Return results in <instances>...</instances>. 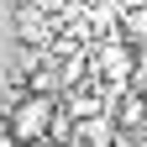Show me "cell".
I'll list each match as a JSON object with an SVG mask.
<instances>
[{
    "label": "cell",
    "instance_id": "cell-1",
    "mask_svg": "<svg viewBox=\"0 0 147 147\" xmlns=\"http://www.w3.org/2000/svg\"><path fill=\"white\" fill-rule=\"evenodd\" d=\"M53 116H58V100H47V95H26V100L5 116V126L16 131V142H21V147H32V142H42V137L53 131Z\"/></svg>",
    "mask_w": 147,
    "mask_h": 147
},
{
    "label": "cell",
    "instance_id": "cell-2",
    "mask_svg": "<svg viewBox=\"0 0 147 147\" xmlns=\"http://www.w3.org/2000/svg\"><path fill=\"white\" fill-rule=\"evenodd\" d=\"M110 121H116V131H121V137L147 131V95H137V89H121V95L110 100Z\"/></svg>",
    "mask_w": 147,
    "mask_h": 147
},
{
    "label": "cell",
    "instance_id": "cell-3",
    "mask_svg": "<svg viewBox=\"0 0 147 147\" xmlns=\"http://www.w3.org/2000/svg\"><path fill=\"white\" fill-rule=\"evenodd\" d=\"M74 147H121V131H116V121H110V110L74 121Z\"/></svg>",
    "mask_w": 147,
    "mask_h": 147
},
{
    "label": "cell",
    "instance_id": "cell-4",
    "mask_svg": "<svg viewBox=\"0 0 147 147\" xmlns=\"http://www.w3.org/2000/svg\"><path fill=\"white\" fill-rule=\"evenodd\" d=\"M0 147H21V142H16V131H11L5 121H0Z\"/></svg>",
    "mask_w": 147,
    "mask_h": 147
},
{
    "label": "cell",
    "instance_id": "cell-5",
    "mask_svg": "<svg viewBox=\"0 0 147 147\" xmlns=\"http://www.w3.org/2000/svg\"><path fill=\"white\" fill-rule=\"evenodd\" d=\"M137 74H147V42L137 47Z\"/></svg>",
    "mask_w": 147,
    "mask_h": 147
},
{
    "label": "cell",
    "instance_id": "cell-6",
    "mask_svg": "<svg viewBox=\"0 0 147 147\" xmlns=\"http://www.w3.org/2000/svg\"><path fill=\"white\" fill-rule=\"evenodd\" d=\"M68 147H74V142H68Z\"/></svg>",
    "mask_w": 147,
    "mask_h": 147
}]
</instances>
